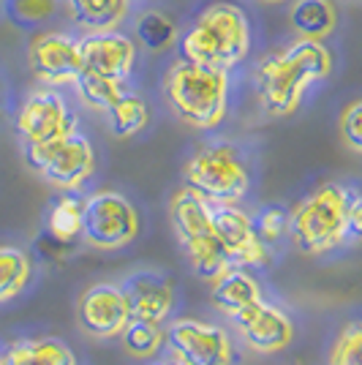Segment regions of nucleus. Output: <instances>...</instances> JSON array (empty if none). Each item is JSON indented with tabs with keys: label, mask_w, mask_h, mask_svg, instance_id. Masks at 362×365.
Here are the masks:
<instances>
[{
	"label": "nucleus",
	"mask_w": 362,
	"mask_h": 365,
	"mask_svg": "<svg viewBox=\"0 0 362 365\" xmlns=\"http://www.w3.org/2000/svg\"><path fill=\"white\" fill-rule=\"evenodd\" d=\"M332 71L330 49L314 38H297L267 55L257 66V91L262 107L272 118H286L300 107L311 82H321Z\"/></svg>",
	"instance_id": "nucleus-1"
},
{
	"label": "nucleus",
	"mask_w": 362,
	"mask_h": 365,
	"mask_svg": "<svg viewBox=\"0 0 362 365\" xmlns=\"http://www.w3.org/2000/svg\"><path fill=\"white\" fill-rule=\"evenodd\" d=\"M251 49V28L240 6L215 3L182 36V61L232 71Z\"/></svg>",
	"instance_id": "nucleus-2"
},
{
	"label": "nucleus",
	"mask_w": 362,
	"mask_h": 365,
	"mask_svg": "<svg viewBox=\"0 0 362 365\" xmlns=\"http://www.w3.org/2000/svg\"><path fill=\"white\" fill-rule=\"evenodd\" d=\"M164 91L169 107L182 123L194 128H215L227 115L229 71L180 61L169 68Z\"/></svg>",
	"instance_id": "nucleus-3"
},
{
	"label": "nucleus",
	"mask_w": 362,
	"mask_h": 365,
	"mask_svg": "<svg viewBox=\"0 0 362 365\" xmlns=\"http://www.w3.org/2000/svg\"><path fill=\"white\" fill-rule=\"evenodd\" d=\"M286 235L291 245L316 257L330 248H338L341 243L351 240L348 237V188L327 182L319 191H314L308 199L289 213Z\"/></svg>",
	"instance_id": "nucleus-4"
},
{
	"label": "nucleus",
	"mask_w": 362,
	"mask_h": 365,
	"mask_svg": "<svg viewBox=\"0 0 362 365\" xmlns=\"http://www.w3.org/2000/svg\"><path fill=\"white\" fill-rule=\"evenodd\" d=\"M169 221L182 245V254L194 273L205 281H212L229 267V259L212 229V205L202 199L188 185L180 188L169 202Z\"/></svg>",
	"instance_id": "nucleus-5"
},
{
	"label": "nucleus",
	"mask_w": 362,
	"mask_h": 365,
	"mask_svg": "<svg viewBox=\"0 0 362 365\" xmlns=\"http://www.w3.org/2000/svg\"><path fill=\"white\" fill-rule=\"evenodd\" d=\"M185 185L210 205H237L251 185L248 167L232 145H207L185 164Z\"/></svg>",
	"instance_id": "nucleus-6"
},
{
	"label": "nucleus",
	"mask_w": 362,
	"mask_h": 365,
	"mask_svg": "<svg viewBox=\"0 0 362 365\" xmlns=\"http://www.w3.org/2000/svg\"><path fill=\"white\" fill-rule=\"evenodd\" d=\"M25 161L49 185L61 191H76L93 175L95 153H93L90 139L74 128L66 137L44 142V145H25Z\"/></svg>",
	"instance_id": "nucleus-7"
},
{
	"label": "nucleus",
	"mask_w": 362,
	"mask_h": 365,
	"mask_svg": "<svg viewBox=\"0 0 362 365\" xmlns=\"http://www.w3.org/2000/svg\"><path fill=\"white\" fill-rule=\"evenodd\" d=\"M139 232L134 205L118 191H98L82 202V237L101 251H118L131 243Z\"/></svg>",
	"instance_id": "nucleus-8"
},
{
	"label": "nucleus",
	"mask_w": 362,
	"mask_h": 365,
	"mask_svg": "<svg viewBox=\"0 0 362 365\" xmlns=\"http://www.w3.org/2000/svg\"><path fill=\"white\" fill-rule=\"evenodd\" d=\"M166 349L180 365H232L227 330L199 319H177L164 333Z\"/></svg>",
	"instance_id": "nucleus-9"
},
{
	"label": "nucleus",
	"mask_w": 362,
	"mask_h": 365,
	"mask_svg": "<svg viewBox=\"0 0 362 365\" xmlns=\"http://www.w3.org/2000/svg\"><path fill=\"white\" fill-rule=\"evenodd\" d=\"M76 128L74 112L55 88H38L28 96L16 115V131L25 145H44L52 139L66 137Z\"/></svg>",
	"instance_id": "nucleus-10"
},
{
	"label": "nucleus",
	"mask_w": 362,
	"mask_h": 365,
	"mask_svg": "<svg viewBox=\"0 0 362 365\" xmlns=\"http://www.w3.org/2000/svg\"><path fill=\"white\" fill-rule=\"evenodd\" d=\"M212 229L229 264L237 267L267 264V245L259 240L251 215L242 213L237 205H212Z\"/></svg>",
	"instance_id": "nucleus-11"
},
{
	"label": "nucleus",
	"mask_w": 362,
	"mask_h": 365,
	"mask_svg": "<svg viewBox=\"0 0 362 365\" xmlns=\"http://www.w3.org/2000/svg\"><path fill=\"white\" fill-rule=\"evenodd\" d=\"M31 68L44 88L74 85L85 71L79 41L66 33H44L31 44Z\"/></svg>",
	"instance_id": "nucleus-12"
},
{
	"label": "nucleus",
	"mask_w": 362,
	"mask_h": 365,
	"mask_svg": "<svg viewBox=\"0 0 362 365\" xmlns=\"http://www.w3.org/2000/svg\"><path fill=\"white\" fill-rule=\"evenodd\" d=\"M76 319H79V327L90 338H98V341L120 335L125 322L131 319L123 289L115 287V284H95V287H90L79 297Z\"/></svg>",
	"instance_id": "nucleus-13"
},
{
	"label": "nucleus",
	"mask_w": 362,
	"mask_h": 365,
	"mask_svg": "<svg viewBox=\"0 0 362 365\" xmlns=\"http://www.w3.org/2000/svg\"><path fill=\"white\" fill-rule=\"evenodd\" d=\"M229 319L234 322V327L240 330L242 341L254 351H262V354L281 351L294 335L291 319L281 308L264 303V300L245 305L237 314H232Z\"/></svg>",
	"instance_id": "nucleus-14"
},
{
	"label": "nucleus",
	"mask_w": 362,
	"mask_h": 365,
	"mask_svg": "<svg viewBox=\"0 0 362 365\" xmlns=\"http://www.w3.org/2000/svg\"><path fill=\"white\" fill-rule=\"evenodd\" d=\"M79 49H82L85 71H93V74L128 79L134 68L136 46L125 33H88L85 38H79Z\"/></svg>",
	"instance_id": "nucleus-15"
},
{
	"label": "nucleus",
	"mask_w": 362,
	"mask_h": 365,
	"mask_svg": "<svg viewBox=\"0 0 362 365\" xmlns=\"http://www.w3.org/2000/svg\"><path fill=\"white\" fill-rule=\"evenodd\" d=\"M128 303V317L145 322H164L172 311V287L152 273H139L120 287Z\"/></svg>",
	"instance_id": "nucleus-16"
},
{
	"label": "nucleus",
	"mask_w": 362,
	"mask_h": 365,
	"mask_svg": "<svg viewBox=\"0 0 362 365\" xmlns=\"http://www.w3.org/2000/svg\"><path fill=\"white\" fill-rule=\"evenodd\" d=\"M210 297L218 311H224L227 317H232V314H237L245 305L262 300V289H259L257 278L248 273L245 267L229 264L224 273L215 275L210 281Z\"/></svg>",
	"instance_id": "nucleus-17"
},
{
	"label": "nucleus",
	"mask_w": 362,
	"mask_h": 365,
	"mask_svg": "<svg viewBox=\"0 0 362 365\" xmlns=\"http://www.w3.org/2000/svg\"><path fill=\"white\" fill-rule=\"evenodd\" d=\"M0 365H76L74 351L55 338L22 341L0 357Z\"/></svg>",
	"instance_id": "nucleus-18"
},
{
	"label": "nucleus",
	"mask_w": 362,
	"mask_h": 365,
	"mask_svg": "<svg viewBox=\"0 0 362 365\" xmlns=\"http://www.w3.org/2000/svg\"><path fill=\"white\" fill-rule=\"evenodd\" d=\"M71 19L88 33L115 31L128 14V0H68Z\"/></svg>",
	"instance_id": "nucleus-19"
},
{
	"label": "nucleus",
	"mask_w": 362,
	"mask_h": 365,
	"mask_svg": "<svg viewBox=\"0 0 362 365\" xmlns=\"http://www.w3.org/2000/svg\"><path fill=\"white\" fill-rule=\"evenodd\" d=\"M289 19L300 38L321 41L335 28V6L330 0H294Z\"/></svg>",
	"instance_id": "nucleus-20"
},
{
	"label": "nucleus",
	"mask_w": 362,
	"mask_h": 365,
	"mask_svg": "<svg viewBox=\"0 0 362 365\" xmlns=\"http://www.w3.org/2000/svg\"><path fill=\"white\" fill-rule=\"evenodd\" d=\"M79 98L90 109H109L120 96L128 93V79H115V76H101L93 71H82L74 82Z\"/></svg>",
	"instance_id": "nucleus-21"
},
{
	"label": "nucleus",
	"mask_w": 362,
	"mask_h": 365,
	"mask_svg": "<svg viewBox=\"0 0 362 365\" xmlns=\"http://www.w3.org/2000/svg\"><path fill=\"white\" fill-rule=\"evenodd\" d=\"M106 118H109V128H112V134L125 139V137L139 134V131L148 125L150 112H148V104H145L139 96L125 93V96H120L112 107L106 109Z\"/></svg>",
	"instance_id": "nucleus-22"
},
{
	"label": "nucleus",
	"mask_w": 362,
	"mask_h": 365,
	"mask_svg": "<svg viewBox=\"0 0 362 365\" xmlns=\"http://www.w3.org/2000/svg\"><path fill=\"white\" fill-rule=\"evenodd\" d=\"M31 278V259L14 245H0V303L16 297Z\"/></svg>",
	"instance_id": "nucleus-23"
},
{
	"label": "nucleus",
	"mask_w": 362,
	"mask_h": 365,
	"mask_svg": "<svg viewBox=\"0 0 362 365\" xmlns=\"http://www.w3.org/2000/svg\"><path fill=\"white\" fill-rule=\"evenodd\" d=\"M123 349L131 357H155L158 349L164 346V330L161 322H145V319H128L120 330Z\"/></svg>",
	"instance_id": "nucleus-24"
},
{
	"label": "nucleus",
	"mask_w": 362,
	"mask_h": 365,
	"mask_svg": "<svg viewBox=\"0 0 362 365\" xmlns=\"http://www.w3.org/2000/svg\"><path fill=\"white\" fill-rule=\"evenodd\" d=\"M46 227H49V235L58 240H66V243L74 240L82 232V202L76 197H61L49 210Z\"/></svg>",
	"instance_id": "nucleus-25"
},
{
	"label": "nucleus",
	"mask_w": 362,
	"mask_h": 365,
	"mask_svg": "<svg viewBox=\"0 0 362 365\" xmlns=\"http://www.w3.org/2000/svg\"><path fill=\"white\" fill-rule=\"evenodd\" d=\"M136 38L148 49H152V52H161L169 44H175L177 31H175L172 19H166L161 11H148V14L139 16V22H136Z\"/></svg>",
	"instance_id": "nucleus-26"
},
{
	"label": "nucleus",
	"mask_w": 362,
	"mask_h": 365,
	"mask_svg": "<svg viewBox=\"0 0 362 365\" xmlns=\"http://www.w3.org/2000/svg\"><path fill=\"white\" fill-rule=\"evenodd\" d=\"M362 351V327L357 322H351L343 327V333L338 335L335 346L330 354V365H360Z\"/></svg>",
	"instance_id": "nucleus-27"
},
{
	"label": "nucleus",
	"mask_w": 362,
	"mask_h": 365,
	"mask_svg": "<svg viewBox=\"0 0 362 365\" xmlns=\"http://www.w3.org/2000/svg\"><path fill=\"white\" fill-rule=\"evenodd\" d=\"M286 221H289V213L286 210H281V207H264L262 213L254 218V229H257L259 240L264 245H272L278 243L284 235H286Z\"/></svg>",
	"instance_id": "nucleus-28"
},
{
	"label": "nucleus",
	"mask_w": 362,
	"mask_h": 365,
	"mask_svg": "<svg viewBox=\"0 0 362 365\" xmlns=\"http://www.w3.org/2000/svg\"><path fill=\"white\" fill-rule=\"evenodd\" d=\"M341 137L351 153H362V101H351L341 115Z\"/></svg>",
	"instance_id": "nucleus-29"
},
{
	"label": "nucleus",
	"mask_w": 362,
	"mask_h": 365,
	"mask_svg": "<svg viewBox=\"0 0 362 365\" xmlns=\"http://www.w3.org/2000/svg\"><path fill=\"white\" fill-rule=\"evenodd\" d=\"M55 0H11V16L22 19V22H36L52 14Z\"/></svg>",
	"instance_id": "nucleus-30"
},
{
	"label": "nucleus",
	"mask_w": 362,
	"mask_h": 365,
	"mask_svg": "<svg viewBox=\"0 0 362 365\" xmlns=\"http://www.w3.org/2000/svg\"><path fill=\"white\" fill-rule=\"evenodd\" d=\"M264 3H284V0H264Z\"/></svg>",
	"instance_id": "nucleus-31"
}]
</instances>
